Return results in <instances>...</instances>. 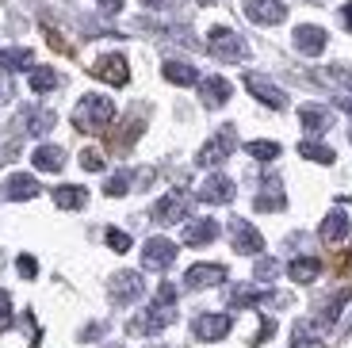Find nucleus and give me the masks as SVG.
<instances>
[{"mask_svg":"<svg viewBox=\"0 0 352 348\" xmlns=\"http://www.w3.org/2000/svg\"><path fill=\"white\" fill-rule=\"evenodd\" d=\"M173 322H176V287H173V283H161L153 306L146 314H138V318H131L126 333H134V337H150V333L168 329Z\"/></svg>","mask_w":352,"mask_h":348,"instance_id":"f257e3e1","label":"nucleus"},{"mask_svg":"<svg viewBox=\"0 0 352 348\" xmlns=\"http://www.w3.org/2000/svg\"><path fill=\"white\" fill-rule=\"evenodd\" d=\"M111 122H115V104L107 96L88 92V96H80L77 107H73V127H77L80 134H104Z\"/></svg>","mask_w":352,"mask_h":348,"instance_id":"f03ea898","label":"nucleus"},{"mask_svg":"<svg viewBox=\"0 0 352 348\" xmlns=\"http://www.w3.org/2000/svg\"><path fill=\"white\" fill-rule=\"evenodd\" d=\"M207 46H211V54H214L219 61H226V65H234V61H241V58L249 54L245 39H241L238 31H230V27H211Z\"/></svg>","mask_w":352,"mask_h":348,"instance_id":"7ed1b4c3","label":"nucleus"},{"mask_svg":"<svg viewBox=\"0 0 352 348\" xmlns=\"http://www.w3.org/2000/svg\"><path fill=\"white\" fill-rule=\"evenodd\" d=\"M234 146H238V134H234V127H222V131L214 134V138L199 149V153H195V165H199V168H219L222 161L234 153Z\"/></svg>","mask_w":352,"mask_h":348,"instance_id":"20e7f679","label":"nucleus"},{"mask_svg":"<svg viewBox=\"0 0 352 348\" xmlns=\"http://www.w3.org/2000/svg\"><path fill=\"white\" fill-rule=\"evenodd\" d=\"M230 245H234V252H241V257H261L264 252L261 230H256L253 222H245V218H234V222H230Z\"/></svg>","mask_w":352,"mask_h":348,"instance_id":"39448f33","label":"nucleus"},{"mask_svg":"<svg viewBox=\"0 0 352 348\" xmlns=\"http://www.w3.org/2000/svg\"><path fill=\"white\" fill-rule=\"evenodd\" d=\"M142 291H146V283H142V276L131 272V268L115 272V276L107 279V295H111V303H134V298H142Z\"/></svg>","mask_w":352,"mask_h":348,"instance_id":"423d86ee","label":"nucleus"},{"mask_svg":"<svg viewBox=\"0 0 352 348\" xmlns=\"http://www.w3.org/2000/svg\"><path fill=\"white\" fill-rule=\"evenodd\" d=\"M219 283H226V264H192V268L184 272V287L188 291H203V287H219Z\"/></svg>","mask_w":352,"mask_h":348,"instance_id":"0eeeda50","label":"nucleus"},{"mask_svg":"<svg viewBox=\"0 0 352 348\" xmlns=\"http://www.w3.org/2000/svg\"><path fill=\"white\" fill-rule=\"evenodd\" d=\"M245 88L253 92L256 100H261L264 107H272V111H283L287 107V96H283V88L272 85L268 77H261V73H245Z\"/></svg>","mask_w":352,"mask_h":348,"instance_id":"6e6552de","label":"nucleus"},{"mask_svg":"<svg viewBox=\"0 0 352 348\" xmlns=\"http://www.w3.org/2000/svg\"><path fill=\"white\" fill-rule=\"evenodd\" d=\"M184 218H188V192H168L153 203V222H161V226L184 222Z\"/></svg>","mask_w":352,"mask_h":348,"instance_id":"1a4fd4ad","label":"nucleus"},{"mask_svg":"<svg viewBox=\"0 0 352 348\" xmlns=\"http://www.w3.org/2000/svg\"><path fill=\"white\" fill-rule=\"evenodd\" d=\"M92 77L107 80V85H115V88H123L126 80H131V65H126L123 54H104V58L92 65Z\"/></svg>","mask_w":352,"mask_h":348,"instance_id":"9d476101","label":"nucleus"},{"mask_svg":"<svg viewBox=\"0 0 352 348\" xmlns=\"http://www.w3.org/2000/svg\"><path fill=\"white\" fill-rule=\"evenodd\" d=\"M230 329H234V318L230 314H199L192 322L195 340H222Z\"/></svg>","mask_w":352,"mask_h":348,"instance_id":"9b49d317","label":"nucleus"},{"mask_svg":"<svg viewBox=\"0 0 352 348\" xmlns=\"http://www.w3.org/2000/svg\"><path fill=\"white\" fill-rule=\"evenodd\" d=\"M173 261H176V245L168 241V237H150V241H146V252H142V268L165 272Z\"/></svg>","mask_w":352,"mask_h":348,"instance_id":"f8f14e48","label":"nucleus"},{"mask_svg":"<svg viewBox=\"0 0 352 348\" xmlns=\"http://www.w3.org/2000/svg\"><path fill=\"white\" fill-rule=\"evenodd\" d=\"M245 16L261 27H272V23H283V19H287V4H283V0H249Z\"/></svg>","mask_w":352,"mask_h":348,"instance_id":"ddd939ff","label":"nucleus"},{"mask_svg":"<svg viewBox=\"0 0 352 348\" xmlns=\"http://www.w3.org/2000/svg\"><path fill=\"white\" fill-rule=\"evenodd\" d=\"M326 31L322 27H314V23H302V27H295V46H299V54H307V58H318V54L326 50Z\"/></svg>","mask_w":352,"mask_h":348,"instance_id":"4468645a","label":"nucleus"},{"mask_svg":"<svg viewBox=\"0 0 352 348\" xmlns=\"http://www.w3.org/2000/svg\"><path fill=\"white\" fill-rule=\"evenodd\" d=\"M195 199L199 203H230L234 199V180L230 176H207L203 188L195 192Z\"/></svg>","mask_w":352,"mask_h":348,"instance_id":"2eb2a0df","label":"nucleus"},{"mask_svg":"<svg viewBox=\"0 0 352 348\" xmlns=\"http://www.w3.org/2000/svg\"><path fill=\"white\" fill-rule=\"evenodd\" d=\"M38 192H43L38 180H35V176H27V173H12L8 184H4V195H8L12 203H27V199H35Z\"/></svg>","mask_w":352,"mask_h":348,"instance_id":"dca6fc26","label":"nucleus"},{"mask_svg":"<svg viewBox=\"0 0 352 348\" xmlns=\"http://www.w3.org/2000/svg\"><path fill=\"white\" fill-rule=\"evenodd\" d=\"M318 237L329 245H341L344 237H349V215L344 210H329L326 218H322V226H318Z\"/></svg>","mask_w":352,"mask_h":348,"instance_id":"f3484780","label":"nucleus"},{"mask_svg":"<svg viewBox=\"0 0 352 348\" xmlns=\"http://www.w3.org/2000/svg\"><path fill=\"white\" fill-rule=\"evenodd\" d=\"M214 237H219V222L214 218H199V222H188L184 226V245H192V249L211 245Z\"/></svg>","mask_w":352,"mask_h":348,"instance_id":"a211bd4d","label":"nucleus"},{"mask_svg":"<svg viewBox=\"0 0 352 348\" xmlns=\"http://www.w3.org/2000/svg\"><path fill=\"white\" fill-rule=\"evenodd\" d=\"M230 92H234V88H230L226 77H203L199 80V96L207 107H222L230 100Z\"/></svg>","mask_w":352,"mask_h":348,"instance_id":"6ab92c4d","label":"nucleus"},{"mask_svg":"<svg viewBox=\"0 0 352 348\" xmlns=\"http://www.w3.org/2000/svg\"><path fill=\"white\" fill-rule=\"evenodd\" d=\"M253 207H256V210H283V207H287L283 184L276 180V176H268V180H264V188H261V195L253 199Z\"/></svg>","mask_w":352,"mask_h":348,"instance_id":"aec40b11","label":"nucleus"},{"mask_svg":"<svg viewBox=\"0 0 352 348\" xmlns=\"http://www.w3.org/2000/svg\"><path fill=\"white\" fill-rule=\"evenodd\" d=\"M299 119H302V127H307L310 134H326L329 127H333V115H329V107H318V104H302V107H299Z\"/></svg>","mask_w":352,"mask_h":348,"instance_id":"412c9836","label":"nucleus"},{"mask_svg":"<svg viewBox=\"0 0 352 348\" xmlns=\"http://www.w3.org/2000/svg\"><path fill=\"white\" fill-rule=\"evenodd\" d=\"M31 165H35L38 173H62L65 149H62V146H38L35 153H31Z\"/></svg>","mask_w":352,"mask_h":348,"instance_id":"4be33fe9","label":"nucleus"},{"mask_svg":"<svg viewBox=\"0 0 352 348\" xmlns=\"http://www.w3.org/2000/svg\"><path fill=\"white\" fill-rule=\"evenodd\" d=\"M287 276L295 279V283H314V279L322 276V261H318V257H295V261L287 264Z\"/></svg>","mask_w":352,"mask_h":348,"instance_id":"5701e85b","label":"nucleus"},{"mask_svg":"<svg viewBox=\"0 0 352 348\" xmlns=\"http://www.w3.org/2000/svg\"><path fill=\"white\" fill-rule=\"evenodd\" d=\"M161 73H165L168 85H180V88L199 85V73H195V65H188V61H165V65H161Z\"/></svg>","mask_w":352,"mask_h":348,"instance_id":"b1692460","label":"nucleus"},{"mask_svg":"<svg viewBox=\"0 0 352 348\" xmlns=\"http://www.w3.org/2000/svg\"><path fill=\"white\" fill-rule=\"evenodd\" d=\"M54 203L62 210H80L88 203V192L80 184H62V188H54Z\"/></svg>","mask_w":352,"mask_h":348,"instance_id":"393cba45","label":"nucleus"},{"mask_svg":"<svg viewBox=\"0 0 352 348\" xmlns=\"http://www.w3.org/2000/svg\"><path fill=\"white\" fill-rule=\"evenodd\" d=\"M0 61H4V73L35 69V54L27 50V46H16V50H0Z\"/></svg>","mask_w":352,"mask_h":348,"instance_id":"a878e982","label":"nucleus"},{"mask_svg":"<svg viewBox=\"0 0 352 348\" xmlns=\"http://www.w3.org/2000/svg\"><path fill=\"white\" fill-rule=\"evenodd\" d=\"M54 122H58V115L46 111V107H27V111H23V127H27L31 134H46Z\"/></svg>","mask_w":352,"mask_h":348,"instance_id":"bb28decb","label":"nucleus"},{"mask_svg":"<svg viewBox=\"0 0 352 348\" xmlns=\"http://www.w3.org/2000/svg\"><path fill=\"white\" fill-rule=\"evenodd\" d=\"M138 134H142V119H126L123 131L111 134V149H115V153H126V149H131V142L138 138Z\"/></svg>","mask_w":352,"mask_h":348,"instance_id":"cd10ccee","label":"nucleus"},{"mask_svg":"<svg viewBox=\"0 0 352 348\" xmlns=\"http://www.w3.org/2000/svg\"><path fill=\"white\" fill-rule=\"evenodd\" d=\"M299 153L307 161H318V165H333L337 161V153L329 146H322V142H299Z\"/></svg>","mask_w":352,"mask_h":348,"instance_id":"c85d7f7f","label":"nucleus"},{"mask_svg":"<svg viewBox=\"0 0 352 348\" xmlns=\"http://www.w3.org/2000/svg\"><path fill=\"white\" fill-rule=\"evenodd\" d=\"M58 88V73L50 65H35L31 69V92H54Z\"/></svg>","mask_w":352,"mask_h":348,"instance_id":"c756f323","label":"nucleus"},{"mask_svg":"<svg viewBox=\"0 0 352 348\" xmlns=\"http://www.w3.org/2000/svg\"><path fill=\"white\" fill-rule=\"evenodd\" d=\"M245 153L256 157V161H276V157H280V146L268 142V138H256V142H249V146H245Z\"/></svg>","mask_w":352,"mask_h":348,"instance_id":"7c9ffc66","label":"nucleus"},{"mask_svg":"<svg viewBox=\"0 0 352 348\" xmlns=\"http://www.w3.org/2000/svg\"><path fill=\"white\" fill-rule=\"evenodd\" d=\"M283 272V264L280 261H272V257H261V261H256V268H253V276L261 279V283H272L276 276H280Z\"/></svg>","mask_w":352,"mask_h":348,"instance_id":"2f4dec72","label":"nucleus"},{"mask_svg":"<svg viewBox=\"0 0 352 348\" xmlns=\"http://www.w3.org/2000/svg\"><path fill=\"white\" fill-rule=\"evenodd\" d=\"M131 184H134V180H131V173H115L111 180L104 184V192L111 195V199H119V195H126V192H131Z\"/></svg>","mask_w":352,"mask_h":348,"instance_id":"473e14b6","label":"nucleus"},{"mask_svg":"<svg viewBox=\"0 0 352 348\" xmlns=\"http://www.w3.org/2000/svg\"><path fill=\"white\" fill-rule=\"evenodd\" d=\"M107 245H111L115 252H126L131 249V234H126V230H119V226H107Z\"/></svg>","mask_w":352,"mask_h":348,"instance_id":"72a5a7b5","label":"nucleus"},{"mask_svg":"<svg viewBox=\"0 0 352 348\" xmlns=\"http://www.w3.org/2000/svg\"><path fill=\"white\" fill-rule=\"evenodd\" d=\"M322 80H329V85L349 88V92H352V73L349 69H322Z\"/></svg>","mask_w":352,"mask_h":348,"instance_id":"f704fd0d","label":"nucleus"},{"mask_svg":"<svg viewBox=\"0 0 352 348\" xmlns=\"http://www.w3.org/2000/svg\"><path fill=\"white\" fill-rule=\"evenodd\" d=\"M80 168L100 173V168H104V153H100V149H85V153H80Z\"/></svg>","mask_w":352,"mask_h":348,"instance_id":"c9c22d12","label":"nucleus"},{"mask_svg":"<svg viewBox=\"0 0 352 348\" xmlns=\"http://www.w3.org/2000/svg\"><path fill=\"white\" fill-rule=\"evenodd\" d=\"M307 329H310V325L302 322V325H299V333H295V345H291V348H326V345H322L318 337H310Z\"/></svg>","mask_w":352,"mask_h":348,"instance_id":"e433bc0d","label":"nucleus"},{"mask_svg":"<svg viewBox=\"0 0 352 348\" xmlns=\"http://www.w3.org/2000/svg\"><path fill=\"white\" fill-rule=\"evenodd\" d=\"M43 31H46V43H50L58 54H73V46L62 39V31H54V27H43Z\"/></svg>","mask_w":352,"mask_h":348,"instance_id":"4c0bfd02","label":"nucleus"},{"mask_svg":"<svg viewBox=\"0 0 352 348\" xmlns=\"http://www.w3.org/2000/svg\"><path fill=\"white\" fill-rule=\"evenodd\" d=\"M16 268H19V276H23V279H35L38 276V261H35V257H27V252L16 261Z\"/></svg>","mask_w":352,"mask_h":348,"instance_id":"58836bf2","label":"nucleus"},{"mask_svg":"<svg viewBox=\"0 0 352 348\" xmlns=\"http://www.w3.org/2000/svg\"><path fill=\"white\" fill-rule=\"evenodd\" d=\"M12 325V298H8V291H0V333Z\"/></svg>","mask_w":352,"mask_h":348,"instance_id":"ea45409f","label":"nucleus"},{"mask_svg":"<svg viewBox=\"0 0 352 348\" xmlns=\"http://www.w3.org/2000/svg\"><path fill=\"white\" fill-rule=\"evenodd\" d=\"M272 333H276V322H272V318H264V322H261V329H256L253 333V340H249V345H264V340H268V337H272Z\"/></svg>","mask_w":352,"mask_h":348,"instance_id":"a19ab883","label":"nucleus"},{"mask_svg":"<svg viewBox=\"0 0 352 348\" xmlns=\"http://www.w3.org/2000/svg\"><path fill=\"white\" fill-rule=\"evenodd\" d=\"M16 96V88H12V73H0V104H8Z\"/></svg>","mask_w":352,"mask_h":348,"instance_id":"79ce46f5","label":"nucleus"},{"mask_svg":"<svg viewBox=\"0 0 352 348\" xmlns=\"http://www.w3.org/2000/svg\"><path fill=\"white\" fill-rule=\"evenodd\" d=\"M96 4H100L104 16H119V12H123V0H96Z\"/></svg>","mask_w":352,"mask_h":348,"instance_id":"37998d69","label":"nucleus"},{"mask_svg":"<svg viewBox=\"0 0 352 348\" xmlns=\"http://www.w3.org/2000/svg\"><path fill=\"white\" fill-rule=\"evenodd\" d=\"M341 19H344V27H349V31H352V0H349V4H344V8H341Z\"/></svg>","mask_w":352,"mask_h":348,"instance_id":"c03bdc74","label":"nucleus"},{"mask_svg":"<svg viewBox=\"0 0 352 348\" xmlns=\"http://www.w3.org/2000/svg\"><path fill=\"white\" fill-rule=\"evenodd\" d=\"M146 8H165V4H173V0H142Z\"/></svg>","mask_w":352,"mask_h":348,"instance_id":"a18cd8bd","label":"nucleus"},{"mask_svg":"<svg viewBox=\"0 0 352 348\" xmlns=\"http://www.w3.org/2000/svg\"><path fill=\"white\" fill-rule=\"evenodd\" d=\"M8 157H16V146H12V149H0V165H4Z\"/></svg>","mask_w":352,"mask_h":348,"instance_id":"49530a36","label":"nucleus"},{"mask_svg":"<svg viewBox=\"0 0 352 348\" xmlns=\"http://www.w3.org/2000/svg\"><path fill=\"white\" fill-rule=\"evenodd\" d=\"M199 4H219V0H199Z\"/></svg>","mask_w":352,"mask_h":348,"instance_id":"de8ad7c7","label":"nucleus"},{"mask_svg":"<svg viewBox=\"0 0 352 348\" xmlns=\"http://www.w3.org/2000/svg\"><path fill=\"white\" fill-rule=\"evenodd\" d=\"M107 348H123V345H107Z\"/></svg>","mask_w":352,"mask_h":348,"instance_id":"09e8293b","label":"nucleus"}]
</instances>
